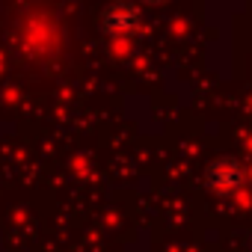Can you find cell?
Segmentation results:
<instances>
[{
    "instance_id": "2",
    "label": "cell",
    "mask_w": 252,
    "mask_h": 252,
    "mask_svg": "<svg viewBox=\"0 0 252 252\" xmlns=\"http://www.w3.org/2000/svg\"><path fill=\"white\" fill-rule=\"evenodd\" d=\"M107 21H110L113 30H128V27L137 21V12L128 9V6H119V9H113V12L107 15Z\"/></svg>"
},
{
    "instance_id": "1",
    "label": "cell",
    "mask_w": 252,
    "mask_h": 252,
    "mask_svg": "<svg viewBox=\"0 0 252 252\" xmlns=\"http://www.w3.org/2000/svg\"><path fill=\"white\" fill-rule=\"evenodd\" d=\"M240 181H243L240 166L231 163V160H222V163H217V166L211 169V184H214L220 193H234V190L240 187Z\"/></svg>"
}]
</instances>
